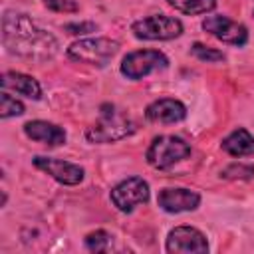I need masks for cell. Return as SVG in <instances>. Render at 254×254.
I'll use <instances>...</instances> for the list:
<instances>
[{
    "mask_svg": "<svg viewBox=\"0 0 254 254\" xmlns=\"http://www.w3.org/2000/svg\"><path fill=\"white\" fill-rule=\"evenodd\" d=\"M2 44L8 54L30 62L54 60L60 50L54 34L38 26L28 14L14 10H6L2 16Z\"/></svg>",
    "mask_w": 254,
    "mask_h": 254,
    "instance_id": "6da1fadb",
    "label": "cell"
},
{
    "mask_svg": "<svg viewBox=\"0 0 254 254\" xmlns=\"http://www.w3.org/2000/svg\"><path fill=\"white\" fill-rule=\"evenodd\" d=\"M135 121L131 115L111 103H103L99 107V115L95 123H91L85 131V139L93 145H105V143H117L131 133H135Z\"/></svg>",
    "mask_w": 254,
    "mask_h": 254,
    "instance_id": "7a4b0ae2",
    "label": "cell"
},
{
    "mask_svg": "<svg viewBox=\"0 0 254 254\" xmlns=\"http://www.w3.org/2000/svg\"><path fill=\"white\" fill-rule=\"evenodd\" d=\"M117 52H119V42L105 38V36L75 40L65 50L69 60L87 64V65H95V67H105L117 56Z\"/></svg>",
    "mask_w": 254,
    "mask_h": 254,
    "instance_id": "3957f363",
    "label": "cell"
},
{
    "mask_svg": "<svg viewBox=\"0 0 254 254\" xmlns=\"http://www.w3.org/2000/svg\"><path fill=\"white\" fill-rule=\"evenodd\" d=\"M189 155H190V145L183 137H179V135H159L147 147L145 159L153 169L165 171V169H171L173 165L185 161Z\"/></svg>",
    "mask_w": 254,
    "mask_h": 254,
    "instance_id": "277c9868",
    "label": "cell"
},
{
    "mask_svg": "<svg viewBox=\"0 0 254 254\" xmlns=\"http://www.w3.org/2000/svg\"><path fill=\"white\" fill-rule=\"evenodd\" d=\"M183 22L167 14H153L131 24V32L137 40L145 42H169L183 34Z\"/></svg>",
    "mask_w": 254,
    "mask_h": 254,
    "instance_id": "5b68a950",
    "label": "cell"
},
{
    "mask_svg": "<svg viewBox=\"0 0 254 254\" xmlns=\"http://www.w3.org/2000/svg\"><path fill=\"white\" fill-rule=\"evenodd\" d=\"M169 65V58L159 50H135L129 52L119 65V71L133 81H139L155 71H161Z\"/></svg>",
    "mask_w": 254,
    "mask_h": 254,
    "instance_id": "8992f818",
    "label": "cell"
},
{
    "mask_svg": "<svg viewBox=\"0 0 254 254\" xmlns=\"http://www.w3.org/2000/svg\"><path fill=\"white\" fill-rule=\"evenodd\" d=\"M149 183L143 177H127L119 181L109 192L113 206L121 212H133L139 204L149 202Z\"/></svg>",
    "mask_w": 254,
    "mask_h": 254,
    "instance_id": "52a82bcc",
    "label": "cell"
},
{
    "mask_svg": "<svg viewBox=\"0 0 254 254\" xmlns=\"http://www.w3.org/2000/svg\"><path fill=\"white\" fill-rule=\"evenodd\" d=\"M202 30L226 46L242 48L248 42V28L228 16H222V14L206 16L202 20Z\"/></svg>",
    "mask_w": 254,
    "mask_h": 254,
    "instance_id": "ba28073f",
    "label": "cell"
},
{
    "mask_svg": "<svg viewBox=\"0 0 254 254\" xmlns=\"http://www.w3.org/2000/svg\"><path fill=\"white\" fill-rule=\"evenodd\" d=\"M165 250L175 254H204L208 252V240L198 228L181 224L167 234Z\"/></svg>",
    "mask_w": 254,
    "mask_h": 254,
    "instance_id": "9c48e42d",
    "label": "cell"
},
{
    "mask_svg": "<svg viewBox=\"0 0 254 254\" xmlns=\"http://www.w3.org/2000/svg\"><path fill=\"white\" fill-rule=\"evenodd\" d=\"M34 167L40 169L42 173L50 175L54 181H58L60 185H65V187H75L83 181L85 177V171L83 167L75 165V163H69V161H64V159H56V157H46V155H36L32 159Z\"/></svg>",
    "mask_w": 254,
    "mask_h": 254,
    "instance_id": "30bf717a",
    "label": "cell"
},
{
    "mask_svg": "<svg viewBox=\"0 0 254 254\" xmlns=\"http://www.w3.org/2000/svg\"><path fill=\"white\" fill-rule=\"evenodd\" d=\"M157 204L169 214H181L196 210L200 204V194L185 187H165L157 194Z\"/></svg>",
    "mask_w": 254,
    "mask_h": 254,
    "instance_id": "8fae6325",
    "label": "cell"
},
{
    "mask_svg": "<svg viewBox=\"0 0 254 254\" xmlns=\"http://www.w3.org/2000/svg\"><path fill=\"white\" fill-rule=\"evenodd\" d=\"M145 119L159 125H173L187 119V105L175 97H161L147 105Z\"/></svg>",
    "mask_w": 254,
    "mask_h": 254,
    "instance_id": "7c38bea8",
    "label": "cell"
},
{
    "mask_svg": "<svg viewBox=\"0 0 254 254\" xmlns=\"http://www.w3.org/2000/svg\"><path fill=\"white\" fill-rule=\"evenodd\" d=\"M24 135L28 139L38 141L48 147H60L67 139L64 127H60L52 121H44V119H32V121L24 123Z\"/></svg>",
    "mask_w": 254,
    "mask_h": 254,
    "instance_id": "4fadbf2b",
    "label": "cell"
},
{
    "mask_svg": "<svg viewBox=\"0 0 254 254\" xmlns=\"http://www.w3.org/2000/svg\"><path fill=\"white\" fill-rule=\"evenodd\" d=\"M0 85L6 91H14L18 95H24L28 99L38 101L42 97V85L36 77L22 73V71H4L0 77Z\"/></svg>",
    "mask_w": 254,
    "mask_h": 254,
    "instance_id": "5bb4252c",
    "label": "cell"
},
{
    "mask_svg": "<svg viewBox=\"0 0 254 254\" xmlns=\"http://www.w3.org/2000/svg\"><path fill=\"white\" fill-rule=\"evenodd\" d=\"M220 149L230 155V157H254V135L244 129V127H236L234 131H230L222 143Z\"/></svg>",
    "mask_w": 254,
    "mask_h": 254,
    "instance_id": "9a60e30c",
    "label": "cell"
},
{
    "mask_svg": "<svg viewBox=\"0 0 254 254\" xmlns=\"http://www.w3.org/2000/svg\"><path fill=\"white\" fill-rule=\"evenodd\" d=\"M171 8L187 16H200L208 14L216 8V0H167Z\"/></svg>",
    "mask_w": 254,
    "mask_h": 254,
    "instance_id": "2e32d148",
    "label": "cell"
},
{
    "mask_svg": "<svg viewBox=\"0 0 254 254\" xmlns=\"http://www.w3.org/2000/svg\"><path fill=\"white\" fill-rule=\"evenodd\" d=\"M83 244H85V248H87L89 252H107V250H111L113 236H111L107 230L97 228V230H93V232L85 234Z\"/></svg>",
    "mask_w": 254,
    "mask_h": 254,
    "instance_id": "e0dca14e",
    "label": "cell"
},
{
    "mask_svg": "<svg viewBox=\"0 0 254 254\" xmlns=\"http://www.w3.org/2000/svg\"><path fill=\"white\" fill-rule=\"evenodd\" d=\"M24 111H26L24 103L20 99H16L14 95H10L6 89H2V93H0V117L2 119L20 117Z\"/></svg>",
    "mask_w": 254,
    "mask_h": 254,
    "instance_id": "ac0fdd59",
    "label": "cell"
},
{
    "mask_svg": "<svg viewBox=\"0 0 254 254\" xmlns=\"http://www.w3.org/2000/svg\"><path fill=\"white\" fill-rule=\"evenodd\" d=\"M190 52H192V56H194L196 60L206 62V64H218V62H224V60H226V56H224L220 50L210 48V46H204V44H200V42H194V44L190 46Z\"/></svg>",
    "mask_w": 254,
    "mask_h": 254,
    "instance_id": "d6986e66",
    "label": "cell"
},
{
    "mask_svg": "<svg viewBox=\"0 0 254 254\" xmlns=\"http://www.w3.org/2000/svg\"><path fill=\"white\" fill-rule=\"evenodd\" d=\"M224 179H252L254 177V167L252 165H244V163H234L230 167H226L222 171Z\"/></svg>",
    "mask_w": 254,
    "mask_h": 254,
    "instance_id": "ffe728a7",
    "label": "cell"
},
{
    "mask_svg": "<svg viewBox=\"0 0 254 254\" xmlns=\"http://www.w3.org/2000/svg\"><path fill=\"white\" fill-rule=\"evenodd\" d=\"M46 8L52 12H62V14H73L79 10V4L75 0H42Z\"/></svg>",
    "mask_w": 254,
    "mask_h": 254,
    "instance_id": "44dd1931",
    "label": "cell"
},
{
    "mask_svg": "<svg viewBox=\"0 0 254 254\" xmlns=\"http://www.w3.org/2000/svg\"><path fill=\"white\" fill-rule=\"evenodd\" d=\"M64 30L71 36H85V34H91L97 30L95 22H69L64 26Z\"/></svg>",
    "mask_w": 254,
    "mask_h": 254,
    "instance_id": "7402d4cb",
    "label": "cell"
},
{
    "mask_svg": "<svg viewBox=\"0 0 254 254\" xmlns=\"http://www.w3.org/2000/svg\"><path fill=\"white\" fill-rule=\"evenodd\" d=\"M252 16H254V10H252Z\"/></svg>",
    "mask_w": 254,
    "mask_h": 254,
    "instance_id": "603a6c76",
    "label": "cell"
}]
</instances>
